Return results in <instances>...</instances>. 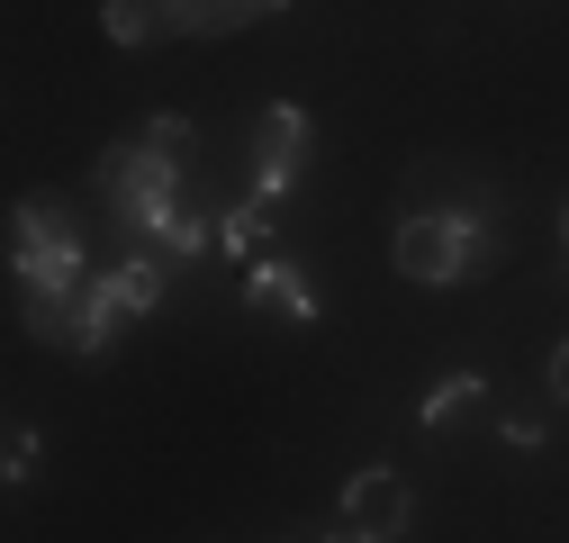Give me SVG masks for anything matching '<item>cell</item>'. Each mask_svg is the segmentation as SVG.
Returning a JSON list of instances; mask_svg holds the SVG:
<instances>
[{
    "label": "cell",
    "mask_w": 569,
    "mask_h": 543,
    "mask_svg": "<svg viewBox=\"0 0 569 543\" xmlns=\"http://www.w3.org/2000/svg\"><path fill=\"white\" fill-rule=\"evenodd\" d=\"M100 19H109V37H118V46H146V37H163V28H172V0H109Z\"/></svg>",
    "instance_id": "52a82bcc"
},
{
    "label": "cell",
    "mask_w": 569,
    "mask_h": 543,
    "mask_svg": "<svg viewBox=\"0 0 569 543\" xmlns=\"http://www.w3.org/2000/svg\"><path fill=\"white\" fill-rule=\"evenodd\" d=\"M343 543H398L407 534V481L398 471H362V481L343 490Z\"/></svg>",
    "instance_id": "3957f363"
},
{
    "label": "cell",
    "mask_w": 569,
    "mask_h": 543,
    "mask_svg": "<svg viewBox=\"0 0 569 543\" xmlns=\"http://www.w3.org/2000/svg\"><path fill=\"white\" fill-rule=\"evenodd\" d=\"M28 471H37V435H28V426H10V481H28Z\"/></svg>",
    "instance_id": "9c48e42d"
},
{
    "label": "cell",
    "mask_w": 569,
    "mask_h": 543,
    "mask_svg": "<svg viewBox=\"0 0 569 543\" xmlns=\"http://www.w3.org/2000/svg\"><path fill=\"white\" fill-rule=\"evenodd\" d=\"M10 263H19V282H28V299H73L91 272H82V245H73V227H63L46 199H28V209L10 218Z\"/></svg>",
    "instance_id": "7a4b0ae2"
},
{
    "label": "cell",
    "mask_w": 569,
    "mask_h": 543,
    "mask_svg": "<svg viewBox=\"0 0 569 543\" xmlns=\"http://www.w3.org/2000/svg\"><path fill=\"white\" fill-rule=\"evenodd\" d=\"M244 299H253L262 317H299V326L317 317V290L299 282L290 263H253V272H244Z\"/></svg>",
    "instance_id": "5b68a950"
},
{
    "label": "cell",
    "mask_w": 569,
    "mask_h": 543,
    "mask_svg": "<svg viewBox=\"0 0 569 543\" xmlns=\"http://www.w3.org/2000/svg\"><path fill=\"white\" fill-rule=\"evenodd\" d=\"M299 155H308V109L271 100V118H262V136H253V199H280V190H290Z\"/></svg>",
    "instance_id": "277c9868"
},
{
    "label": "cell",
    "mask_w": 569,
    "mask_h": 543,
    "mask_svg": "<svg viewBox=\"0 0 569 543\" xmlns=\"http://www.w3.org/2000/svg\"><path fill=\"white\" fill-rule=\"evenodd\" d=\"M551 389H560V407H569V345L551 354Z\"/></svg>",
    "instance_id": "30bf717a"
},
{
    "label": "cell",
    "mask_w": 569,
    "mask_h": 543,
    "mask_svg": "<svg viewBox=\"0 0 569 543\" xmlns=\"http://www.w3.org/2000/svg\"><path fill=\"white\" fill-rule=\"evenodd\" d=\"M479 398H488V381H479V372H452V381H443L435 398H425V407H416V417H425V426H452V417H461V407H479Z\"/></svg>",
    "instance_id": "ba28073f"
},
{
    "label": "cell",
    "mask_w": 569,
    "mask_h": 543,
    "mask_svg": "<svg viewBox=\"0 0 569 543\" xmlns=\"http://www.w3.org/2000/svg\"><path fill=\"white\" fill-rule=\"evenodd\" d=\"M290 543H343V525H308V534H290Z\"/></svg>",
    "instance_id": "8fae6325"
},
{
    "label": "cell",
    "mask_w": 569,
    "mask_h": 543,
    "mask_svg": "<svg viewBox=\"0 0 569 543\" xmlns=\"http://www.w3.org/2000/svg\"><path fill=\"white\" fill-rule=\"evenodd\" d=\"M479 245H488V218L479 209H416L398 227L389 263L407 272V282H461V272L479 263Z\"/></svg>",
    "instance_id": "6da1fadb"
},
{
    "label": "cell",
    "mask_w": 569,
    "mask_h": 543,
    "mask_svg": "<svg viewBox=\"0 0 569 543\" xmlns=\"http://www.w3.org/2000/svg\"><path fill=\"white\" fill-rule=\"evenodd\" d=\"M218 245H227L244 272H253V263H271V199H244V209L218 227Z\"/></svg>",
    "instance_id": "8992f818"
}]
</instances>
